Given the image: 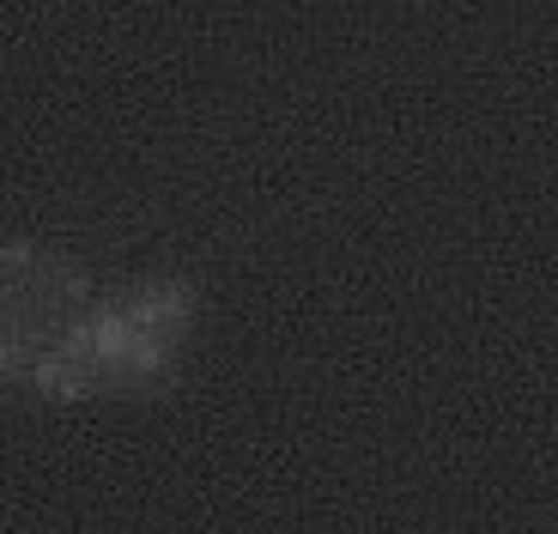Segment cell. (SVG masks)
<instances>
[{
    "label": "cell",
    "mask_w": 558,
    "mask_h": 534,
    "mask_svg": "<svg viewBox=\"0 0 558 534\" xmlns=\"http://www.w3.org/2000/svg\"><path fill=\"white\" fill-rule=\"evenodd\" d=\"M201 323L195 280L158 274L116 292H92V304L73 316V328L56 340V352L37 365L31 389L43 401H104V395H134L146 383L170 377L189 352Z\"/></svg>",
    "instance_id": "cell-1"
},
{
    "label": "cell",
    "mask_w": 558,
    "mask_h": 534,
    "mask_svg": "<svg viewBox=\"0 0 558 534\" xmlns=\"http://www.w3.org/2000/svg\"><path fill=\"white\" fill-rule=\"evenodd\" d=\"M85 304H92V274L80 255L37 238L0 243V389L37 377V365L56 352V340Z\"/></svg>",
    "instance_id": "cell-2"
}]
</instances>
